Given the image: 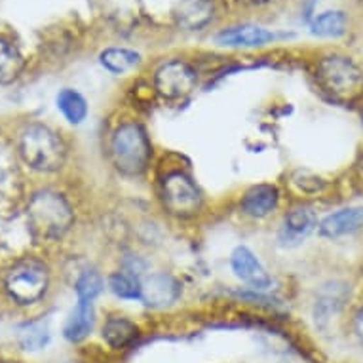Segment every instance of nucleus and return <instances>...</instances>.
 I'll list each match as a JSON object with an SVG mask.
<instances>
[{"label":"nucleus","mask_w":363,"mask_h":363,"mask_svg":"<svg viewBox=\"0 0 363 363\" xmlns=\"http://www.w3.org/2000/svg\"><path fill=\"white\" fill-rule=\"evenodd\" d=\"M162 202L175 217H192L202 208V194L189 175L173 172L162 181Z\"/></svg>","instance_id":"423d86ee"},{"label":"nucleus","mask_w":363,"mask_h":363,"mask_svg":"<svg viewBox=\"0 0 363 363\" xmlns=\"http://www.w3.org/2000/svg\"><path fill=\"white\" fill-rule=\"evenodd\" d=\"M23 69V57L8 40H0V84H10Z\"/></svg>","instance_id":"6ab92c4d"},{"label":"nucleus","mask_w":363,"mask_h":363,"mask_svg":"<svg viewBox=\"0 0 363 363\" xmlns=\"http://www.w3.org/2000/svg\"><path fill=\"white\" fill-rule=\"evenodd\" d=\"M19 155L30 169L52 173L57 172L65 162V145L54 130L33 124L21 133Z\"/></svg>","instance_id":"7ed1b4c3"},{"label":"nucleus","mask_w":363,"mask_h":363,"mask_svg":"<svg viewBox=\"0 0 363 363\" xmlns=\"http://www.w3.org/2000/svg\"><path fill=\"white\" fill-rule=\"evenodd\" d=\"M4 287L18 304H33L46 293L48 270L42 262L33 259L19 261L4 276Z\"/></svg>","instance_id":"39448f33"},{"label":"nucleus","mask_w":363,"mask_h":363,"mask_svg":"<svg viewBox=\"0 0 363 363\" xmlns=\"http://www.w3.org/2000/svg\"><path fill=\"white\" fill-rule=\"evenodd\" d=\"M278 200H280V194L276 186L257 185L245 192V196L242 198V211L250 217L262 219L278 208Z\"/></svg>","instance_id":"ddd939ff"},{"label":"nucleus","mask_w":363,"mask_h":363,"mask_svg":"<svg viewBox=\"0 0 363 363\" xmlns=\"http://www.w3.org/2000/svg\"><path fill=\"white\" fill-rule=\"evenodd\" d=\"M363 226V208L340 209L337 213L329 215L320 223V233L325 238L337 240L342 236H350Z\"/></svg>","instance_id":"f8f14e48"},{"label":"nucleus","mask_w":363,"mask_h":363,"mask_svg":"<svg viewBox=\"0 0 363 363\" xmlns=\"http://www.w3.org/2000/svg\"><path fill=\"white\" fill-rule=\"evenodd\" d=\"M77 297L82 303H94V298L103 291V278L96 270H84L77 280Z\"/></svg>","instance_id":"5701e85b"},{"label":"nucleus","mask_w":363,"mask_h":363,"mask_svg":"<svg viewBox=\"0 0 363 363\" xmlns=\"http://www.w3.org/2000/svg\"><path fill=\"white\" fill-rule=\"evenodd\" d=\"M91 328H94V303L78 301L77 308H74V312L67 320L63 335L71 342H80V340L88 337Z\"/></svg>","instance_id":"2eb2a0df"},{"label":"nucleus","mask_w":363,"mask_h":363,"mask_svg":"<svg viewBox=\"0 0 363 363\" xmlns=\"http://www.w3.org/2000/svg\"><path fill=\"white\" fill-rule=\"evenodd\" d=\"M155 88L164 99H183L196 88V72L185 61H167L156 71Z\"/></svg>","instance_id":"0eeeda50"},{"label":"nucleus","mask_w":363,"mask_h":363,"mask_svg":"<svg viewBox=\"0 0 363 363\" xmlns=\"http://www.w3.org/2000/svg\"><path fill=\"white\" fill-rule=\"evenodd\" d=\"M247 4H262V2H268V0H244Z\"/></svg>","instance_id":"393cba45"},{"label":"nucleus","mask_w":363,"mask_h":363,"mask_svg":"<svg viewBox=\"0 0 363 363\" xmlns=\"http://www.w3.org/2000/svg\"><path fill=\"white\" fill-rule=\"evenodd\" d=\"M276 38L274 33L257 27V25H240L226 29L217 35V44L219 46H228V48H259Z\"/></svg>","instance_id":"9d476101"},{"label":"nucleus","mask_w":363,"mask_h":363,"mask_svg":"<svg viewBox=\"0 0 363 363\" xmlns=\"http://www.w3.org/2000/svg\"><path fill=\"white\" fill-rule=\"evenodd\" d=\"M108 287L120 298H141V280L131 270L114 272L108 280Z\"/></svg>","instance_id":"412c9836"},{"label":"nucleus","mask_w":363,"mask_h":363,"mask_svg":"<svg viewBox=\"0 0 363 363\" xmlns=\"http://www.w3.org/2000/svg\"><path fill=\"white\" fill-rule=\"evenodd\" d=\"M354 331H356V337L363 345V306L357 310L356 320H354Z\"/></svg>","instance_id":"b1692460"},{"label":"nucleus","mask_w":363,"mask_h":363,"mask_svg":"<svg viewBox=\"0 0 363 363\" xmlns=\"http://www.w3.org/2000/svg\"><path fill=\"white\" fill-rule=\"evenodd\" d=\"M213 18V4L209 0H183L175 8V21L186 30H200Z\"/></svg>","instance_id":"4468645a"},{"label":"nucleus","mask_w":363,"mask_h":363,"mask_svg":"<svg viewBox=\"0 0 363 363\" xmlns=\"http://www.w3.org/2000/svg\"><path fill=\"white\" fill-rule=\"evenodd\" d=\"M345 29L346 18L342 12H323L310 25V30L318 36H340Z\"/></svg>","instance_id":"4be33fe9"},{"label":"nucleus","mask_w":363,"mask_h":363,"mask_svg":"<svg viewBox=\"0 0 363 363\" xmlns=\"http://www.w3.org/2000/svg\"><path fill=\"white\" fill-rule=\"evenodd\" d=\"M139 63H141L139 54L125 48H108L101 54V65L114 74H124L135 69Z\"/></svg>","instance_id":"a211bd4d"},{"label":"nucleus","mask_w":363,"mask_h":363,"mask_svg":"<svg viewBox=\"0 0 363 363\" xmlns=\"http://www.w3.org/2000/svg\"><path fill=\"white\" fill-rule=\"evenodd\" d=\"M318 225L315 213L306 206H298L293 208L291 211H287L286 219H284V226H281L280 238L284 244H298L308 236Z\"/></svg>","instance_id":"9b49d317"},{"label":"nucleus","mask_w":363,"mask_h":363,"mask_svg":"<svg viewBox=\"0 0 363 363\" xmlns=\"http://www.w3.org/2000/svg\"><path fill=\"white\" fill-rule=\"evenodd\" d=\"M18 339L23 350H42L44 346L48 345L50 329L44 322L25 323L18 329Z\"/></svg>","instance_id":"aec40b11"},{"label":"nucleus","mask_w":363,"mask_h":363,"mask_svg":"<svg viewBox=\"0 0 363 363\" xmlns=\"http://www.w3.org/2000/svg\"><path fill=\"white\" fill-rule=\"evenodd\" d=\"M230 267H233V272L238 276L240 280L245 281L247 286H251L253 289H267L270 287L272 280L270 276L267 274V270L262 267L259 259L255 257V253L247 247H236L230 255Z\"/></svg>","instance_id":"6e6552de"},{"label":"nucleus","mask_w":363,"mask_h":363,"mask_svg":"<svg viewBox=\"0 0 363 363\" xmlns=\"http://www.w3.org/2000/svg\"><path fill=\"white\" fill-rule=\"evenodd\" d=\"M57 108L71 124H82L88 116V103L74 89H61L57 96Z\"/></svg>","instance_id":"f3484780"},{"label":"nucleus","mask_w":363,"mask_h":363,"mask_svg":"<svg viewBox=\"0 0 363 363\" xmlns=\"http://www.w3.org/2000/svg\"><path fill=\"white\" fill-rule=\"evenodd\" d=\"M138 337V328L125 318H108L105 328H103V339L107 340L113 348H125L130 346Z\"/></svg>","instance_id":"dca6fc26"},{"label":"nucleus","mask_w":363,"mask_h":363,"mask_svg":"<svg viewBox=\"0 0 363 363\" xmlns=\"http://www.w3.org/2000/svg\"><path fill=\"white\" fill-rule=\"evenodd\" d=\"M315 80L335 103L350 105L363 96V72L345 55H328L315 67Z\"/></svg>","instance_id":"f257e3e1"},{"label":"nucleus","mask_w":363,"mask_h":363,"mask_svg":"<svg viewBox=\"0 0 363 363\" xmlns=\"http://www.w3.org/2000/svg\"><path fill=\"white\" fill-rule=\"evenodd\" d=\"M27 219L35 236L42 240H55L71 228L74 215L69 202L61 194L54 191H40L30 198Z\"/></svg>","instance_id":"f03ea898"},{"label":"nucleus","mask_w":363,"mask_h":363,"mask_svg":"<svg viewBox=\"0 0 363 363\" xmlns=\"http://www.w3.org/2000/svg\"><path fill=\"white\" fill-rule=\"evenodd\" d=\"M111 158L120 173L139 175L150 162V141L147 131L135 122H125L111 138Z\"/></svg>","instance_id":"20e7f679"},{"label":"nucleus","mask_w":363,"mask_h":363,"mask_svg":"<svg viewBox=\"0 0 363 363\" xmlns=\"http://www.w3.org/2000/svg\"><path fill=\"white\" fill-rule=\"evenodd\" d=\"M179 287L177 280L169 274H152L141 281V301L152 308H164L177 301Z\"/></svg>","instance_id":"1a4fd4ad"}]
</instances>
